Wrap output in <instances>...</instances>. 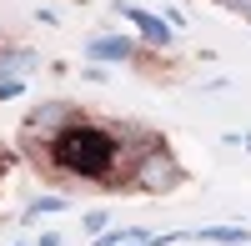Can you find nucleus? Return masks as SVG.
Returning <instances> with one entry per match:
<instances>
[{
	"mask_svg": "<svg viewBox=\"0 0 251 246\" xmlns=\"http://www.w3.org/2000/svg\"><path fill=\"white\" fill-rule=\"evenodd\" d=\"M46 161L71 176V181H91V186H121V176L111 166H121V136L100 121H86L75 116L66 131H60L50 146H46Z\"/></svg>",
	"mask_w": 251,
	"mask_h": 246,
	"instance_id": "obj_1",
	"label": "nucleus"
},
{
	"mask_svg": "<svg viewBox=\"0 0 251 246\" xmlns=\"http://www.w3.org/2000/svg\"><path fill=\"white\" fill-rule=\"evenodd\" d=\"M186 181V171H181V161L166 151V146H146L136 161H131V176H126V186L131 191H146V196H171L176 186Z\"/></svg>",
	"mask_w": 251,
	"mask_h": 246,
	"instance_id": "obj_2",
	"label": "nucleus"
},
{
	"mask_svg": "<svg viewBox=\"0 0 251 246\" xmlns=\"http://www.w3.org/2000/svg\"><path fill=\"white\" fill-rule=\"evenodd\" d=\"M75 116H80V111L71 106V100H40V106H35V111L25 116V126H20V146L46 156V146H50V141H55L60 131L71 126Z\"/></svg>",
	"mask_w": 251,
	"mask_h": 246,
	"instance_id": "obj_3",
	"label": "nucleus"
},
{
	"mask_svg": "<svg viewBox=\"0 0 251 246\" xmlns=\"http://www.w3.org/2000/svg\"><path fill=\"white\" fill-rule=\"evenodd\" d=\"M126 20H131V25L146 35V40H151V46H171V25H166V20L161 15H151V10H141V5H131V0H121V5H116Z\"/></svg>",
	"mask_w": 251,
	"mask_h": 246,
	"instance_id": "obj_4",
	"label": "nucleus"
},
{
	"mask_svg": "<svg viewBox=\"0 0 251 246\" xmlns=\"http://www.w3.org/2000/svg\"><path fill=\"white\" fill-rule=\"evenodd\" d=\"M86 55H91V66H116V60H131L136 55V40L131 35H96L86 46Z\"/></svg>",
	"mask_w": 251,
	"mask_h": 246,
	"instance_id": "obj_5",
	"label": "nucleus"
},
{
	"mask_svg": "<svg viewBox=\"0 0 251 246\" xmlns=\"http://www.w3.org/2000/svg\"><path fill=\"white\" fill-rule=\"evenodd\" d=\"M191 241H226V246H241L251 241V226H201V231H186Z\"/></svg>",
	"mask_w": 251,
	"mask_h": 246,
	"instance_id": "obj_6",
	"label": "nucleus"
},
{
	"mask_svg": "<svg viewBox=\"0 0 251 246\" xmlns=\"http://www.w3.org/2000/svg\"><path fill=\"white\" fill-rule=\"evenodd\" d=\"M55 211H66V196H60V191L35 196V201H30V216H55Z\"/></svg>",
	"mask_w": 251,
	"mask_h": 246,
	"instance_id": "obj_7",
	"label": "nucleus"
},
{
	"mask_svg": "<svg viewBox=\"0 0 251 246\" xmlns=\"http://www.w3.org/2000/svg\"><path fill=\"white\" fill-rule=\"evenodd\" d=\"M100 231H106V211H91L86 216V236H100Z\"/></svg>",
	"mask_w": 251,
	"mask_h": 246,
	"instance_id": "obj_8",
	"label": "nucleus"
},
{
	"mask_svg": "<svg viewBox=\"0 0 251 246\" xmlns=\"http://www.w3.org/2000/svg\"><path fill=\"white\" fill-rule=\"evenodd\" d=\"M30 246H66V236H60V231H46V236H35Z\"/></svg>",
	"mask_w": 251,
	"mask_h": 246,
	"instance_id": "obj_9",
	"label": "nucleus"
},
{
	"mask_svg": "<svg viewBox=\"0 0 251 246\" xmlns=\"http://www.w3.org/2000/svg\"><path fill=\"white\" fill-rule=\"evenodd\" d=\"M10 246H30V241H10Z\"/></svg>",
	"mask_w": 251,
	"mask_h": 246,
	"instance_id": "obj_10",
	"label": "nucleus"
}]
</instances>
